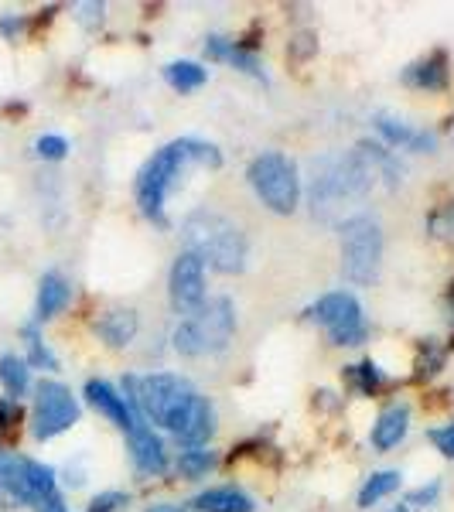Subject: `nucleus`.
Returning a JSON list of instances; mask_svg holds the SVG:
<instances>
[{"mask_svg": "<svg viewBox=\"0 0 454 512\" xmlns=\"http://www.w3.org/2000/svg\"><path fill=\"white\" fill-rule=\"evenodd\" d=\"M444 366V349H437L434 342H424L420 345V355H417V376H434L437 369Z\"/></svg>", "mask_w": 454, "mask_h": 512, "instance_id": "28", "label": "nucleus"}, {"mask_svg": "<svg viewBox=\"0 0 454 512\" xmlns=\"http://www.w3.org/2000/svg\"><path fill=\"white\" fill-rule=\"evenodd\" d=\"M407 431H410V407L407 403H393V407H386L383 414L376 417L369 441H373L376 451H390L407 437Z\"/></svg>", "mask_w": 454, "mask_h": 512, "instance_id": "14", "label": "nucleus"}, {"mask_svg": "<svg viewBox=\"0 0 454 512\" xmlns=\"http://www.w3.org/2000/svg\"><path fill=\"white\" fill-rule=\"evenodd\" d=\"M147 512H188V509H181V506H154V509H147Z\"/></svg>", "mask_w": 454, "mask_h": 512, "instance_id": "36", "label": "nucleus"}, {"mask_svg": "<svg viewBox=\"0 0 454 512\" xmlns=\"http://www.w3.org/2000/svg\"><path fill=\"white\" fill-rule=\"evenodd\" d=\"M0 495L21 506H41L55 495V472L41 461L0 448Z\"/></svg>", "mask_w": 454, "mask_h": 512, "instance_id": "8", "label": "nucleus"}, {"mask_svg": "<svg viewBox=\"0 0 454 512\" xmlns=\"http://www.w3.org/2000/svg\"><path fill=\"white\" fill-rule=\"evenodd\" d=\"M195 512H253V499L236 485H222V489H205L192 499Z\"/></svg>", "mask_w": 454, "mask_h": 512, "instance_id": "17", "label": "nucleus"}, {"mask_svg": "<svg viewBox=\"0 0 454 512\" xmlns=\"http://www.w3.org/2000/svg\"><path fill=\"white\" fill-rule=\"evenodd\" d=\"M448 304H451V318H454V280H451V287H448Z\"/></svg>", "mask_w": 454, "mask_h": 512, "instance_id": "37", "label": "nucleus"}, {"mask_svg": "<svg viewBox=\"0 0 454 512\" xmlns=\"http://www.w3.org/2000/svg\"><path fill=\"white\" fill-rule=\"evenodd\" d=\"M0 383H4V390L11 400H18V396L28 393V386H31L28 359H18V355H0Z\"/></svg>", "mask_w": 454, "mask_h": 512, "instance_id": "21", "label": "nucleus"}, {"mask_svg": "<svg viewBox=\"0 0 454 512\" xmlns=\"http://www.w3.org/2000/svg\"><path fill=\"white\" fill-rule=\"evenodd\" d=\"M373 123L393 147H403V151H434V134H427V130H414L410 123L393 120L386 113H379Z\"/></svg>", "mask_w": 454, "mask_h": 512, "instance_id": "16", "label": "nucleus"}, {"mask_svg": "<svg viewBox=\"0 0 454 512\" xmlns=\"http://www.w3.org/2000/svg\"><path fill=\"white\" fill-rule=\"evenodd\" d=\"M164 79H168L171 89H178V93H192V89L205 86L209 72L198 62H171V65H164Z\"/></svg>", "mask_w": 454, "mask_h": 512, "instance_id": "22", "label": "nucleus"}, {"mask_svg": "<svg viewBox=\"0 0 454 512\" xmlns=\"http://www.w3.org/2000/svg\"><path fill=\"white\" fill-rule=\"evenodd\" d=\"M127 441H130V458H134L137 472L164 475V468H168V451H164V441L151 427H144V424L134 427V431L127 434Z\"/></svg>", "mask_w": 454, "mask_h": 512, "instance_id": "13", "label": "nucleus"}, {"mask_svg": "<svg viewBox=\"0 0 454 512\" xmlns=\"http://www.w3.org/2000/svg\"><path fill=\"white\" fill-rule=\"evenodd\" d=\"M386 512H410L407 506H393V509H386Z\"/></svg>", "mask_w": 454, "mask_h": 512, "instance_id": "38", "label": "nucleus"}, {"mask_svg": "<svg viewBox=\"0 0 454 512\" xmlns=\"http://www.w3.org/2000/svg\"><path fill=\"white\" fill-rule=\"evenodd\" d=\"M127 506V495L123 492H99L93 502H89L86 512H117Z\"/></svg>", "mask_w": 454, "mask_h": 512, "instance_id": "31", "label": "nucleus"}, {"mask_svg": "<svg viewBox=\"0 0 454 512\" xmlns=\"http://www.w3.org/2000/svg\"><path fill=\"white\" fill-rule=\"evenodd\" d=\"M79 420V403L69 386L55 379H41L35 386V414H31V434L38 441H52L62 431H69Z\"/></svg>", "mask_w": 454, "mask_h": 512, "instance_id": "10", "label": "nucleus"}, {"mask_svg": "<svg viewBox=\"0 0 454 512\" xmlns=\"http://www.w3.org/2000/svg\"><path fill=\"white\" fill-rule=\"evenodd\" d=\"M427 229H431L434 236H454V202L441 205L437 212H431V219H427Z\"/></svg>", "mask_w": 454, "mask_h": 512, "instance_id": "29", "label": "nucleus"}, {"mask_svg": "<svg viewBox=\"0 0 454 512\" xmlns=\"http://www.w3.org/2000/svg\"><path fill=\"white\" fill-rule=\"evenodd\" d=\"M448 55L444 52H431L427 59H420L414 65H407L403 69V82L414 89H427V93H441V89H448Z\"/></svg>", "mask_w": 454, "mask_h": 512, "instance_id": "15", "label": "nucleus"}, {"mask_svg": "<svg viewBox=\"0 0 454 512\" xmlns=\"http://www.w3.org/2000/svg\"><path fill=\"white\" fill-rule=\"evenodd\" d=\"M24 28V21L21 18H4L0 21V31H4L7 38H18V31Z\"/></svg>", "mask_w": 454, "mask_h": 512, "instance_id": "34", "label": "nucleus"}, {"mask_svg": "<svg viewBox=\"0 0 454 512\" xmlns=\"http://www.w3.org/2000/svg\"><path fill=\"white\" fill-rule=\"evenodd\" d=\"M35 154L45 161H62L65 154H69V140L59 137V134H45L35 140Z\"/></svg>", "mask_w": 454, "mask_h": 512, "instance_id": "27", "label": "nucleus"}, {"mask_svg": "<svg viewBox=\"0 0 454 512\" xmlns=\"http://www.w3.org/2000/svg\"><path fill=\"white\" fill-rule=\"evenodd\" d=\"M434 441V448L444 454V458H454V424H444V427H434L431 434H427Z\"/></svg>", "mask_w": 454, "mask_h": 512, "instance_id": "32", "label": "nucleus"}, {"mask_svg": "<svg viewBox=\"0 0 454 512\" xmlns=\"http://www.w3.org/2000/svg\"><path fill=\"white\" fill-rule=\"evenodd\" d=\"M349 376L356 379V386L362 393H376L379 386L386 383L383 369H379L376 362H359V366H349Z\"/></svg>", "mask_w": 454, "mask_h": 512, "instance_id": "26", "label": "nucleus"}, {"mask_svg": "<svg viewBox=\"0 0 454 512\" xmlns=\"http://www.w3.org/2000/svg\"><path fill=\"white\" fill-rule=\"evenodd\" d=\"M437 492H441V485L431 482V485H420V489L410 492L407 506H431V502L437 499Z\"/></svg>", "mask_w": 454, "mask_h": 512, "instance_id": "33", "label": "nucleus"}, {"mask_svg": "<svg viewBox=\"0 0 454 512\" xmlns=\"http://www.w3.org/2000/svg\"><path fill=\"white\" fill-rule=\"evenodd\" d=\"M69 297H72V291L62 274H45L41 277V287H38V318L41 321L55 318L65 304H69Z\"/></svg>", "mask_w": 454, "mask_h": 512, "instance_id": "20", "label": "nucleus"}, {"mask_svg": "<svg viewBox=\"0 0 454 512\" xmlns=\"http://www.w3.org/2000/svg\"><path fill=\"white\" fill-rule=\"evenodd\" d=\"M216 468V451L209 448H188L178 454V472L185 478H205Z\"/></svg>", "mask_w": 454, "mask_h": 512, "instance_id": "24", "label": "nucleus"}, {"mask_svg": "<svg viewBox=\"0 0 454 512\" xmlns=\"http://www.w3.org/2000/svg\"><path fill=\"white\" fill-rule=\"evenodd\" d=\"M205 55H209V59H216V62H229V65H236V69H243V72H250V76L263 79L260 59L250 52V48L239 45V41H229V38L216 35V38L205 41Z\"/></svg>", "mask_w": 454, "mask_h": 512, "instance_id": "19", "label": "nucleus"}, {"mask_svg": "<svg viewBox=\"0 0 454 512\" xmlns=\"http://www.w3.org/2000/svg\"><path fill=\"white\" fill-rule=\"evenodd\" d=\"M383 260V229L373 216H352L342 222V270L352 284L366 287L379 274Z\"/></svg>", "mask_w": 454, "mask_h": 512, "instance_id": "7", "label": "nucleus"}, {"mask_svg": "<svg viewBox=\"0 0 454 512\" xmlns=\"http://www.w3.org/2000/svg\"><path fill=\"white\" fill-rule=\"evenodd\" d=\"M308 315L325 328L332 345H362L369 338V325H366V318H362V304L356 301V294H349V291H332V294L318 297L308 308Z\"/></svg>", "mask_w": 454, "mask_h": 512, "instance_id": "9", "label": "nucleus"}, {"mask_svg": "<svg viewBox=\"0 0 454 512\" xmlns=\"http://www.w3.org/2000/svg\"><path fill=\"white\" fill-rule=\"evenodd\" d=\"M376 178L379 175L373 161L366 158L362 147L349 154H325V158H318L315 175H311V212H315V219L332 222L349 202L366 198Z\"/></svg>", "mask_w": 454, "mask_h": 512, "instance_id": "3", "label": "nucleus"}, {"mask_svg": "<svg viewBox=\"0 0 454 512\" xmlns=\"http://www.w3.org/2000/svg\"><path fill=\"white\" fill-rule=\"evenodd\" d=\"M181 236H185L188 253H195L202 263H209L219 274H239L246 267V243L243 229L229 216L216 209H192L181 222Z\"/></svg>", "mask_w": 454, "mask_h": 512, "instance_id": "4", "label": "nucleus"}, {"mask_svg": "<svg viewBox=\"0 0 454 512\" xmlns=\"http://www.w3.org/2000/svg\"><path fill=\"white\" fill-rule=\"evenodd\" d=\"M86 400H89V407H93V410H99L103 417H110L120 431L130 434L134 427H140V417L134 414V407L127 403V396L113 390L106 379H89V383H86Z\"/></svg>", "mask_w": 454, "mask_h": 512, "instance_id": "12", "label": "nucleus"}, {"mask_svg": "<svg viewBox=\"0 0 454 512\" xmlns=\"http://www.w3.org/2000/svg\"><path fill=\"white\" fill-rule=\"evenodd\" d=\"M41 512H69V509H65V502L59 499V495H52V499L41 502Z\"/></svg>", "mask_w": 454, "mask_h": 512, "instance_id": "35", "label": "nucleus"}, {"mask_svg": "<svg viewBox=\"0 0 454 512\" xmlns=\"http://www.w3.org/2000/svg\"><path fill=\"white\" fill-rule=\"evenodd\" d=\"M403 475L400 472H376L366 478V485L359 489V509H373L379 499H386V495H393L400 489Z\"/></svg>", "mask_w": 454, "mask_h": 512, "instance_id": "23", "label": "nucleus"}, {"mask_svg": "<svg viewBox=\"0 0 454 512\" xmlns=\"http://www.w3.org/2000/svg\"><path fill=\"white\" fill-rule=\"evenodd\" d=\"M188 164H209V168H219L222 154L205 140L195 137H181L164 144L161 151H154V158L140 168L137 175V205L144 212V219L164 226V202H168V192L175 188L178 175H185Z\"/></svg>", "mask_w": 454, "mask_h": 512, "instance_id": "2", "label": "nucleus"}, {"mask_svg": "<svg viewBox=\"0 0 454 512\" xmlns=\"http://www.w3.org/2000/svg\"><path fill=\"white\" fill-rule=\"evenodd\" d=\"M24 342H28V366H35V369H55V366H59V362H55V355L48 352V345L41 342L35 325L24 328Z\"/></svg>", "mask_w": 454, "mask_h": 512, "instance_id": "25", "label": "nucleus"}, {"mask_svg": "<svg viewBox=\"0 0 454 512\" xmlns=\"http://www.w3.org/2000/svg\"><path fill=\"white\" fill-rule=\"evenodd\" d=\"M168 294H171V308L178 315H195L205 304V263L195 253H178L175 267L168 277Z\"/></svg>", "mask_w": 454, "mask_h": 512, "instance_id": "11", "label": "nucleus"}, {"mask_svg": "<svg viewBox=\"0 0 454 512\" xmlns=\"http://www.w3.org/2000/svg\"><path fill=\"white\" fill-rule=\"evenodd\" d=\"M236 335V308L229 297H212L195 315L181 318L171 342L181 355H212L229 349Z\"/></svg>", "mask_w": 454, "mask_h": 512, "instance_id": "5", "label": "nucleus"}, {"mask_svg": "<svg viewBox=\"0 0 454 512\" xmlns=\"http://www.w3.org/2000/svg\"><path fill=\"white\" fill-rule=\"evenodd\" d=\"M14 424H21V403L11 396H0V434L14 431Z\"/></svg>", "mask_w": 454, "mask_h": 512, "instance_id": "30", "label": "nucleus"}, {"mask_svg": "<svg viewBox=\"0 0 454 512\" xmlns=\"http://www.w3.org/2000/svg\"><path fill=\"white\" fill-rule=\"evenodd\" d=\"M123 396H127L137 417L171 431L188 448H202L216 431V410H212L209 396L198 393L185 376H127L123 379Z\"/></svg>", "mask_w": 454, "mask_h": 512, "instance_id": "1", "label": "nucleus"}, {"mask_svg": "<svg viewBox=\"0 0 454 512\" xmlns=\"http://www.w3.org/2000/svg\"><path fill=\"white\" fill-rule=\"evenodd\" d=\"M96 335L103 338L110 349H123V345H130L137 335V311H130V308L106 311V315L96 321Z\"/></svg>", "mask_w": 454, "mask_h": 512, "instance_id": "18", "label": "nucleus"}, {"mask_svg": "<svg viewBox=\"0 0 454 512\" xmlns=\"http://www.w3.org/2000/svg\"><path fill=\"white\" fill-rule=\"evenodd\" d=\"M250 178L253 192L270 212L277 216H291L301 198V181H297V164L280 151H263L250 161Z\"/></svg>", "mask_w": 454, "mask_h": 512, "instance_id": "6", "label": "nucleus"}]
</instances>
